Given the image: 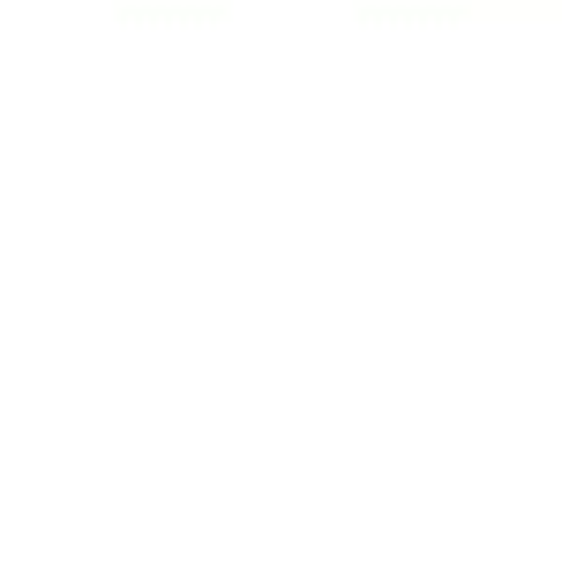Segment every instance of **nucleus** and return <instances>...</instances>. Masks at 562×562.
Segmentation results:
<instances>
[]
</instances>
